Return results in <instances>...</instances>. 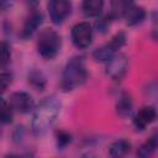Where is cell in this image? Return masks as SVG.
<instances>
[{"instance_id":"obj_18","label":"cell","mask_w":158,"mask_h":158,"mask_svg":"<svg viewBox=\"0 0 158 158\" xmlns=\"http://www.w3.org/2000/svg\"><path fill=\"white\" fill-rule=\"evenodd\" d=\"M12 118H14V109L11 107L9 101H6L0 96V123L2 125L11 123Z\"/></svg>"},{"instance_id":"obj_12","label":"cell","mask_w":158,"mask_h":158,"mask_svg":"<svg viewBox=\"0 0 158 158\" xmlns=\"http://www.w3.org/2000/svg\"><path fill=\"white\" fill-rule=\"evenodd\" d=\"M132 107H133V102H132V98L128 93H121L117 101H116V112L118 116L121 117H127L130 116V114L132 112Z\"/></svg>"},{"instance_id":"obj_3","label":"cell","mask_w":158,"mask_h":158,"mask_svg":"<svg viewBox=\"0 0 158 158\" xmlns=\"http://www.w3.org/2000/svg\"><path fill=\"white\" fill-rule=\"evenodd\" d=\"M62 47L59 33L52 28H44L40 32L37 40V52L43 59H53L57 57Z\"/></svg>"},{"instance_id":"obj_1","label":"cell","mask_w":158,"mask_h":158,"mask_svg":"<svg viewBox=\"0 0 158 158\" xmlns=\"http://www.w3.org/2000/svg\"><path fill=\"white\" fill-rule=\"evenodd\" d=\"M60 112V101L56 96L44 98L35 109L31 121V131L36 136H41L48 131Z\"/></svg>"},{"instance_id":"obj_6","label":"cell","mask_w":158,"mask_h":158,"mask_svg":"<svg viewBox=\"0 0 158 158\" xmlns=\"http://www.w3.org/2000/svg\"><path fill=\"white\" fill-rule=\"evenodd\" d=\"M128 70V58L126 54L116 53L106 62V75L114 81H121Z\"/></svg>"},{"instance_id":"obj_2","label":"cell","mask_w":158,"mask_h":158,"mask_svg":"<svg viewBox=\"0 0 158 158\" xmlns=\"http://www.w3.org/2000/svg\"><path fill=\"white\" fill-rule=\"evenodd\" d=\"M88 79V70L85 67V60L80 56L72 57L62 74V81H60V88L63 91L68 93L72 91L79 86H81Z\"/></svg>"},{"instance_id":"obj_16","label":"cell","mask_w":158,"mask_h":158,"mask_svg":"<svg viewBox=\"0 0 158 158\" xmlns=\"http://www.w3.org/2000/svg\"><path fill=\"white\" fill-rule=\"evenodd\" d=\"M131 149V143L126 139H116L114 141L109 147V154L111 157H123L126 156Z\"/></svg>"},{"instance_id":"obj_26","label":"cell","mask_w":158,"mask_h":158,"mask_svg":"<svg viewBox=\"0 0 158 158\" xmlns=\"http://www.w3.org/2000/svg\"><path fill=\"white\" fill-rule=\"evenodd\" d=\"M0 135H1V131H0Z\"/></svg>"},{"instance_id":"obj_7","label":"cell","mask_w":158,"mask_h":158,"mask_svg":"<svg viewBox=\"0 0 158 158\" xmlns=\"http://www.w3.org/2000/svg\"><path fill=\"white\" fill-rule=\"evenodd\" d=\"M72 0H48V14L54 25L63 23L72 14Z\"/></svg>"},{"instance_id":"obj_9","label":"cell","mask_w":158,"mask_h":158,"mask_svg":"<svg viewBox=\"0 0 158 158\" xmlns=\"http://www.w3.org/2000/svg\"><path fill=\"white\" fill-rule=\"evenodd\" d=\"M157 118V110L154 106H143L133 117V126L137 131H143Z\"/></svg>"},{"instance_id":"obj_21","label":"cell","mask_w":158,"mask_h":158,"mask_svg":"<svg viewBox=\"0 0 158 158\" xmlns=\"http://www.w3.org/2000/svg\"><path fill=\"white\" fill-rule=\"evenodd\" d=\"M12 81V74L10 72H1L0 73V95L6 91Z\"/></svg>"},{"instance_id":"obj_5","label":"cell","mask_w":158,"mask_h":158,"mask_svg":"<svg viewBox=\"0 0 158 158\" xmlns=\"http://www.w3.org/2000/svg\"><path fill=\"white\" fill-rule=\"evenodd\" d=\"M93 37H94V31H93L91 25L88 21L78 22L72 27L70 38H72L73 44L78 49L88 48L93 42Z\"/></svg>"},{"instance_id":"obj_24","label":"cell","mask_w":158,"mask_h":158,"mask_svg":"<svg viewBox=\"0 0 158 158\" xmlns=\"http://www.w3.org/2000/svg\"><path fill=\"white\" fill-rule=\"evenodd\" d=\"M14 0H0V12L7 10L12 5Z\"/></svg>"},{"instance_id":"obj_19","label":"cell","mask_w":158,"mask_h":158,"mask_svg":"<svg viewBox=\"0 0 158 158\" xmlns=\"http://www.w3.org/2000/svg\"><path fill=\"white\" fill-rule=\"evenodd\" d=\"M11 59V48L6 41H0V69L5 68Z\"/></svg>"},{"instance_id":"obj_8","label":"cell","mask_w":158,"mask_h":158,"mask_svg":"<svg viewBox=\"0 0 158 158\" xmlns=\"http://www.w3.org/2000/svg\"><path fill=\"white\" fill-rule=\"evenodd\" d=\"M10 105L14 111L20 114H27L35 109V101L32 96L26 91H15L10 96Z\"/></svg>"},{"instance_id":"obj_10","label":"cell","mask_w":158,"mask_h":158,"mask_svg":"<svg viewBox=\"0 0 158 158\" xmlns=\"http://www.w3.org/2000/svg\"><path fill=\"white\" fill-rule=\"evenodd\" d=\"M42 20H43L42 14L37 9H32L30 15L27 16V19L23 22V26L21 30V37L22 38L31 37L35 33V31L40 27V25L42 23Z\"/></svg>"},{"instance_id":"obj_13","label":"cell","mask_w":158,"mask_h":158,"mask_svg":"<svg viewBox=\"0 0 158 158\" xmlns=\"http://www.w3.org/2000/svg\"><path fill=\"white\" fill-rule=\"evenodd\" d=\"M133 5V0H110V16L116 20L123 17L125 12Z\"/></svg>"},{"instance_id":"obj_4","label":"cell","mask_w":158,"mask_h":158,"mask_svg":"<svg viewBox=\"0 0 158 158\" xmlns=\"http://www.w3.org/2000/svg\"><path fill=\"white\" fill-rule=\"evenodd\" d=\"M125 43H126V35L123 32H117L111 37V40L107 43L102 44L101 47L96 48L93 52V58L100 63L107 62L112 56H115L118 52V49H121L125 46Z\"/></svg>"},{"instance_id":"obj_20","label":"cell","mask_w":158,"mask_h":158,"mask_svg":"<svg viewBox=\"0 0 158 158\" xmlns=\"http://www.w3.org/2000/svg\"><path fill=\"white\" fill-rule=\"evenodd\" d=\"M56 136V143H57V147L59 149H63L65 148L70 142H72V135L64 130H58L56 131L54 133Z\"/></svg>"},{"instance_id":"obj_15","label":"cell","mask_w":158,"mask_h":158,"mask_svg":"<svg viewBox=\"0 0 158 158\" xmlns=\"http://www.w3.org/2000/svg\"><path fill=\"white\" fill-rule=\"evenodd\" d=\"M27 81L28 84L37 91H42L44 90L46 85H47V79H46V75L38 70V69H32L28 75H27Z\"/></svg>"},{"instance_id":"obj_25","label":"cell","mask_w":158,"mask_h":158,"mask_svg":"<svg viewBox=\"0 0 158 158\" xmlns=\"http://www.w3.org/2000/svg\"><path fill=\"white\" fill-rule=\"evenodd\" d=\"M26 2L31 9H37V5H38L40 0H26Z\"/></svg>"},{"instance_id":"obj_14","label":"cell","mask_w":158,"mask_h":158,"mask_svg":"<svg viewBox=\"0 0 158 158\" xmlns=\"http://www.w3.org/2000/svg\"><path fill=\"white\" fill-rule=\"evenodd\" d=\"M104 9V0H81V10L88 17H98Z\"/></svg>"},{"instance_id":"obj_23","label":"cell","mask_w":158,"mask_h":158,"mask_svg":"<svg viewBox=\"0 0 158 158\" xmlns=\"http://www.w3.org/2000/svg\"><path fill=\"white\" fill-rule=\"evenodd\" d=\"M23 136H25V130H23V127H22V126H17V127L14 130V132H12V141H14L15 143H20V142L22 141Z\"/></svg>"},{"instance_id":"obj_11","label":"cell","mask_w":158,"mask_h":158,"mask_svg":"<svg viewBox=\"0 0 158 158\" xmlns=\"http://www.w3.org/2000/svg\"><path fill=\"white\" fill-rule=\"evenodd\" d=\"M125 22L127 26H136L143 22V20L146 19V10L142 6H136L132 5L123 15Z\"/></svg>"},{"instance_id":"obj_17","label":"cell","mask_w":158,"mask_h":158,"mask_svg":"<svg viewBox=\"0 0 158 158\" xmlns=\"http://www.w3.org/2000/svg\"><path fill=\"white\" fill-rule=\"evenodd\" d=\"M157 147H158V136H157V133H154L144 143L141 144V147L137 151V156L141 158H147L154 153Z\"/></svg>"},{"instance_id":"obj_22","label":"cell","mask_w":158,"mask_h":158,"mask_svg":"<svg viewBox=\"0 0 158 158\" xmlns=\"http://www.w3.org/2000/svg\"><path fill=\"white\" fill-rule=\"evenodd\" d=\"M111 20H114V19H112L110 15H106L105 17L100 19V20L96 22V27H98V31H100V32H105V31H106V28L109 27V25H110Z\"/></svg>"}]
</instances>
